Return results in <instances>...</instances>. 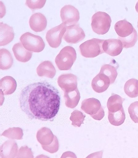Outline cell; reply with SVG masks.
I'll return each mask as SVG.
<instances>
[{
	"instance_id": "cell-1",
	"label": "cell",
	"mask_w": 138,
	"mask_h": 158,
	"mask_svg": "<svg viewBox=\"0 0 138 158\" xmlns=\"http://www.w3.org/2000/svg\"><path fill=\"white\" fill-rule=\"evenodd\" d=\"M19 101L21 110L30 119L53 121L60 109L61 98L55 87L42 81L22 89Z\"/></svg>"
},
{
	"instance_id": "cell-2",
	"label": "cell",
	"mask_w": 138,
	"mask_h": 158,
	"mask_svg": "<svg viewBox=\"0 0 138 158\" xmlns=\"http://www.w3.org/2000/svg\"><path fill=\"white\" fill-rule=\"evenodd\" d=\"M77 59V53L74 48L67 46L62 49L55 59V62L60 70H71Z\"/></svg>"
},
{
	"instance_id": "cell-3",
	"label": "cell",
	"mask_w": 138,
	"mask_h": 158,
	"mask_svg": "<svg viewBox=\"0 0 138 158\" xmlns=\"http://www.w3.org/2000/svg\"><path fill=\"white\" fill-rule=\"evenodd\" d=\"M112 20L106 12H98L91 18V26L92 30L97 34L104 35L108 31Z\"/></svg>"
},
{
	"instance_id": "cell-4",
	"label": "cell",
	"mask_w": 138,
	"mask_h": 158,
	"mask_svg": "<svg viewBox=\"0 0 138 158\" xmlns=\"http://www.w3.org/2000/svg\"><path fill=\"white\" fill-rule=\"evenodd\" d=\"M104 40L92 39L82 44L79 46L80 53L86 58H94L104 53L103 49Z\"/></svg>"
},
{
	"instance_id": "cell-5",
	"label": "cell",
	"mask_w": 138,
	"mask_h": 158,
	"mask_svg": "<svg viewBox=\"0 0 138 158\" xmlns=\"http://www.w3.org/2000/svg\"><path fill=\"white\" fill-rule=\"evenodd\" d=\"M81 109L96 120H101L105 116V111L100 101L97 99H86L81 103Z\"/></svg>"
},
{
	"instance_id": "cell-6",
	"label": "cell",
	"mask_w": 138,
	"mask_h": 158,
	"mask_svg": "<svg viewBox=\"0 0 138 158\" xmlns=\"http://www.w3.org/2000/svg\"><path fill=\"white\" fill-rule=\"evenodd\" d=\"M20 40L23 47L29 51L39 53L45 47V42L42 38L30 32L23 34L20 38Z\"/></svg>"
},
{
	"instance_id": "cell-7",
	"label": "cell",
	"mask_w": 138,
	"mask_h": 158,
	"mask_svg": "<svg viewBox=\"0 0 138 158\" xmlns=\"http://www.w3.org/2000/svg\"><path fill=\"white\" fill-rule=\"evenodd\" d=\"M66 25L63 23L48 31L46 39L50 47L57 48L60 46L62 39L66 31Z\"/></svg>"
},
{
	"instance_id": "cell-8",
	"label": "cell",
	"mask_w": 138,
	"mask_h": 158,
	"mask_svg": "<svg viewBox=\"0 0 138 158\" xmlns=\"http://www.w3.org/2000/svg\"><path fill=\"white\" fill-rule=\"evenodd\" d=\"M60 17L67 27L76 24L80 19L79 12L73 6L66 5L60 10Z\"/></svg>"
},
{
	"instance_id": "cell-9",
	"label": "cell",
	"mask_w": 138,
	"mask_h": 158,
	"mask_svg": "<svg viewBox=\"0 0 138 158\" xmlns=\"http://www.w3.org/2000/svg\"><path fill=\"white\" fill-rule=\"evenodd\" d=\"M85 37L83 29L78 24L66 27L63 39L67 43L75 44L81 41Z\"/></svg>"
},
{
	"instance_id": "cell-10",
	"label": "cell",
	"mask_w": 138,
	"mask_h": 158,
	"mask_svg": "<svg viewBox=\"0 0 138 158\" xmlns=\"http://www.w3.org/2000/svg\"><path fill=\"white\" fill-rule=\"evenodd\" d=\"M57 82L64 92L74 91L77 88V77L71 73L61 74L58 78Z\"/></svg>"
},
{
	"instance_id": "cell-11",
	"label": "cell",
	"mask_w": 138,
	"mask_h": 158,
	"mask_svg": "<svg viewBox=\"0 0 138 158\" xmlns=\"http://www.w3.org/2000/svg\"><path fill=\"white\" fill-rule=\"evenodd\" d=\"M102 47L104 53L112 57L120 54L123 48V45L120 40L113 39L104 40Z\"/></svg>"
},
{
	"instance_id": "cell-12",
	"label": "cell",
	"mask_w": 138,
	"mask_h": 158,
	"mask_svg": "<svg viewBox=\"0 0 138 158\" xmlns=\"http://www.w3.org/2000/svg\"><path fill=\"white\" fill-rule=\"evenodd\" d=\"M29 24L32 30L36 32H42L47 27V19L43 14L36 13L31 16Z\"/></svg>"
},
{
	"instance_id": "cell-13",
	"label": "cell",
	"mask_w": 138,
	"mask_h": 158,
	"mask_svg": "<svg viewBox=\"0 0 138 158\" xmlns=\"http://www.w3.org/2000/svg\"><path fill=\"white\" fill-rule=\"evenodd\" d=\"M111 84L110 80L105 75L99 73L91 81V87L95 92L102 93L108 89Z\"/></svg>"
},
{
	"instance_id": "cell-14",
	"label": "cell",
	"mask_w": 138,
	"mask_h": 158,
	"mask_svg": "<svg viewBox=\"0 0 138 158\" xmlns=\"http://www.w3.org/2000/svg\"><path fill=\"white\" fill-rule=\"evenodd\" d=\"M18 144L14 141H6L1 147V156L2 158L16 157L18 152Z\"/></svg>"
},
{
	"instance_id": "cell-15",
	"label": "cell",
	"mask_w": 138,
	"mask_h": 158,
	"mask_svg": "<svg viewBox=\"0 0 138 158\" xmlns=\"http://www.w3.org/2000/svg\"><path fill=\"white\" fill-rule=\"evenodd\" d=\"M12 51L17 60L22 63L29 61L32 57V52L25 49L21 43H17L14 45Z\"/></svg>"
},
{
	"instance_id": "cell-16",
	"label": "cell",
	"mask_w": 138,
	"mask_h": 158,
	"mask_svg": "<svg viewBox=\"0 0 138 158\" xmlns=\"http://www.w3.org/2000/svg\"><path fill=\"white\" fill-rule=\"evenodd\" d=\"M36 72L39 77H45L51 79L53 78L56 74L54 66L49 60L41 63L37 67Z\"/></svg>"
},
{
	"instance_id": "cell-17",
	"label": "cell",
	"mask_w": 138,
	"mask_h": 158,
	"mask_svg": "<svg viewBox=\"0 0 138 158\" xmlns=\"http://www.w3.org/2000/svg\"><path fill=\"white\" fill-rule=\"evenodd\" d=\"M114 28L118 36L121 38L129 36L132 34L135 29L132 24L126 19L118 21L115 24Z\"/></svg>"
},
{
	"instance_id": "cell-18",
	"label": "cell",
	"mask_w": 138,
	"mask_h": 158,
	"mask_svg": "<svg viewBox=\"0 0 138 158\" xmlns=\"http://www.w3.org/2000/svg\"><path fill=\"white\" fill-rule=\"evenodd\" d=\"M1 90L4 95H8L13 94L17 88L16 81L10 76H6L1 80Z\"/></svg>"
},
{
	"instance_id": "cell-19",
	"label": "cell",
	"mask_w": 138,
	"mask_h": 158,
	"mask_svg": "<svg viewBox=\"0 0 138 158\" xmlns=\"http://www.w3.org/2000/svg\"><path fill=\"white\" fill-rule=\"evenodd\" d=\"M1 46L7 45L12 41L14 37L13 29L11 27L1 22Z\"/></svg>"
},
{
	"instance_id": "cell-20",
	"label": "cell",
	"mask_w": 138,
	"mask_h": 158,
	"mask_svg": "<svg viewBox=\"0 0 138 158\" xmlns=\"http://www.w3.org/2000/svg\"><path fill=\"white\" fill-rule=\"evenodd\" d=\"M54 136L50 129L44 127L38 131L36 138L38 142L42 145H48L53 142Z\"/></svg>"
},
{
	"instance_id": "cell-21",
	"label": "cell",
	"mask_w": 138,
	"mask_h": 158,
	"mask_svg": "<svg viewBox=\"0 0 138 158\" xmlns=\"http://www.w3.org/2000/svg\"><path fill=\"white\" fill-rule=\"evenodd\" d=\"M64 97L66 106L67 108L73 109L78 105L81 95L77 88L74 91L64 92Z\"/></svg>"
},
{
	"instance_id": "cell-22",
	"label": "cell",
	"mask_w": 138,
	"mask_h": 158,
	"mask_svg": "<svg viewBox=\"0 0 138 158\" xmlns=\"http://www.w3.org/2000/svg\"><path fill=\"white\" fill-rule=\"evenodd\" d=\"M125 100L120 96L117 94H112L108 99L107 102L108 111L111 112H115L119 111L123 108V102Z\"/></svg>"
},
{
	"instance_id": "cell-23",
	"label": "cell",
	"mask_w": 138,
	"mask_h": 158,
	"mask_svg": "<svg viewBox=\"0 0 138 158\" xmlns=\"http://www.w3.org/2000/svg\"><path fill=\"white\" fill-rule=\"evenodd\" d=\"M126 115L123 107L119 111L115 112L108 111V119L111 125L115 126H119L124 122Z\"/></svg>"
},
{
	"instance_id": "cell-24",
	"label": "cell",
	"mask_w": 138,
	"mask_h": 158,
	"mask_svg": "<svg viewBox=\"0 0 138 158\" xmlns=\"http://www.w3.org/2000/svg\"><path fill=\"white\" fill-rule=\"evenodd\" d=\"M1 70H6L10 68L13 64V58L9 51L6 49H1Z\"/></svg>"
},
{
	"instance_id": "cell-25",
	"label": "cell",
	"mask_w": 138,
	"mask_h": 158,
	"mask_svg": "<svg viewBox=\"0 0 138 158\" xmlns=\"http://www.w3.org/2000/svg\"><path fill=\"white\" fill-rule=\"evenodd\" d=\"M125 94L131 98L138 96V80L131 79L126 81L124 87Z\"/></svg>"
},
{
	"instance_id": "cell-26",
	"label": "cell",
	"mask_w": 138,
	"mask_h": 158,
	"mask_svg": "<svg viewBox=\"0 0 138 158\" xmlns=\"http://www.w3.org/2000/svg\"><path fill=\"white\" fill-rule=\"evenodd\" d=\"M116 66L112 64H105L102 66L100 73L105 75L109 78L111 84H113L118 76Z\"/></svg>"
},
{
	"instance_id": "cell-27",
	"label": "cell",
	"mask_w": 138,
	"mask_h": 158,
	"mask_svg": "<svg viewBox=\"0 0 138 158\" xmlns=\"http://www.w3.org/2000/svg\"><path fill=\"white\" fill-rule=\"evenodd\" d=\"M1 136L6 137L11 139L21 140L23 136V130L19 127L10 128L4 131Z\"/></svg>"
},
{
	"instance_id": "cell-28",
	"label": "cell",
	"mask_w": 138,
	"mask_h": 158,
	"mask_svg": "<svg viewBox=\"0 0 138 158\" xmlns=\"http://www.w3.org/2000/svg\"><path fill=\"white\" fill-rule=\"evenodd\" d=\"M118 39L122 42L123 48H128L133 47L138 40L137 32L134 29L133 33L129 36L125 38H121L118 36Z\"/></svg>"
},
{
	"instance_id": "cell-29",
	"label": "cell",
	"mask_w": 138,
	"mask_h": 158,
	"mask_svg": "<svg viewBox=\"0 0 138 158\" xmlns=\"http://www.w3.org/2000/svg\"><path fill=\"white\" fill-rule=\"evenodd\" d=\"M86 115L81 111L75 110L71 113L70 120L72 121L71 125L74 127H80L84 123Z\"/></svg>"
},
{
	"instance_id": "cell-30",
	"label": "cell",
	"mask_w": 138,
	"mask_h": 158,
	"mask_svg": "<svg viewBox=\"0 0 138 158\" xmlns=\"http://www.w3.org/2000/svg\"><path fill=\"white\" fill-rule=\"evenodd\" d=\"M128 112L132 121L135 123H138V101L130 104L128 108Z\"/></svg>"
},
{
	"instance_id": "cell-31",
	"label": "cell",
	"mask_w": 138,
	"mask_h": 158,
	"mask_svg": "<svg viewBox=\"0 0 138 158\" xmlns=\"http://www.w3.org/2000/svg\"><path fill=\"white\" fill-rule=\"evenodd\" d=\"M59 142L57 137L54 136V139L50 144L42 145L43 150L47 151L51 153H54L57 152L59 149Z\"/></svg>"
},
{
	"instance_id": "cell-32",
	"label": "cell",
	"mask_w": 138,
	"mask_h": 158,
	"mask_svg": "<svg viewBox=\"0 0 138 158\" xmlns=\"http://www.w3.org/2000/svg\"><path fill=\"white\" fill-rule=\"evenodd\" d=\"M15 158H34L33 154L31 148L26 146L21 147L18 151L17 155Z\"/></svg>"
},
{
	"instance_id": "cell-33",
	"label": "cell",
	"mask_w": 138,
	"mask_h": 158,
	"mask_svg": "<svg viewBox=\"0 0 138 158\" xmlns=\"http://www.w3.org/2000/svg\"><path fill=\"white\" fill-rule=\"evenodd\" d=\"M46 0H27L26 1V5L28 7L32 10L41 9L44 6L46 2Z\"/></svg>"
},
{
	"instance_id": "cell-34",
	"label": "cell",
	"mask_w": 138,
	"mask_h": 158,
	"mask_svg": "<svg viewBox=\"0 0 138 158\" xmlns=\"http://www.w3.org/2000/svg\"><path fill=\"white\" fill-rule=\"evenodd\" d=\"M66 158V157H72V158H77L75 155L74 153L70 152H65L62 155L61 158Z\"/></svg>"
},
{
	"instance_id": "cell-35",
	"label": "cell",
	"mask_w": 138,
	"mask_h": 158,
	"mask_svg": "<svg viewBox=\"0 0 138 158\" xmlns=\"http://www.w3.org/2000/svg\"><path fill=\"white\" fill-rule=\"evenodd\" d=\"M136 12L138 13V1L136 3Z\"/></svg>"
},
{
	"instance_id": "cell-36",
	"label": "cell",
	"mask_w": 138,
	"mask_h": 158,
	"mask_svg": "<svg viewBox=\"0 0 138 158\" xmlns=\"http://www.w3.org/2000/svg\"><path fill=\"white\" fill-rule=\"evenodd\" d=\"M137 27L138 28V22H137Z\"/></svg>"
}]
</instances>
